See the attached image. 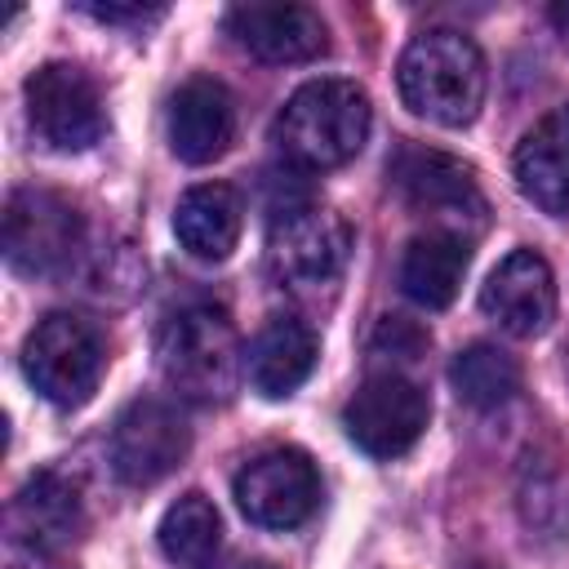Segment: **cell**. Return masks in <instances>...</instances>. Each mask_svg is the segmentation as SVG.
Returning <instances> with one entry per match:
<instances>
[{"label":"cell","mask_w":569,"mask_h":569,"mask_svg":"<svg viewBox=\"0 0 569 569\" xmlns=\"http://www.w3.org/2000/svg\"><path fill=\"white\" fill-rule=\"evenodd\" d=\"M236 502L258 529H298L320 502V476L302 449H267L236 471Z\"/></svg>","instance_id":"8fae6325"},{"label":"cell","mask_w":569,"mask_h":569,"mask_svg":"<svg viewBox=\"0 0 569 569\" xmlns=\"http://www.w3.org/2000/svg\"><path fill=\"white\" fill-rule=\"evenodd\" d=\"M467 262H471V244L462 236H449V231H422L405 244L400 253V289L427 307V311H440L458 298L462 289V276H467Z\"/></svg>","instance_id":"d6986e66"},{"label":"cell","mask_w":569,"mask_h":569,"mask_svg":"<svg viewBox=\"0 0 569 569\" xmlns=\"http://www.w3.org/2000/svg\"><path fill=\"white\" fill-rule=\"evenodd\" d=\"M453 391L458 400H467L471 409H498L520 391V365L516 356H507L493 342H471L453 356L449 365Z\"/></svg>","instance_id":"44dd1931"},{"label":"cell","mask_w":569,"mask_h":569,"mask_svg":"<svg viewBox=\"0 0 569 569\" xmlns=\"http://www.w3.org/2000/svg\"><path fill=\"white\" fill-rule=\"evenodd\" d=\"M236 138V102L227 84L209 76H191L169 98V147L187 164L218 160Z\"/></svg>","instance_id":"9a60e30c"},{"label":"cell","mask_w":569,"mask_h":569,"mask_svg":"<svg viewBox=\"0 0 569 569\" xmlns=\"http://www.w3.org/2000/svg\"><path fill=\"white\" fill-rule=\"evenodd\" d=\"M84 249L80 209L49 187H18L4 200V258L22 276H62Z\"/></svg>","instance_id":"8992f818"},{"label":"cell","mask_w":569,"mask_h":569,"mask_svg":"<svg viewBox=\"0 0 569 569\" xmlns=\"http://www.w3.org/2000/svg\"><path fill=\"white\" fill-rule=\"evenodd\" d=\"M191 449V427L169 400H133L111 427V471L133 485H160Z\"/></svg>","instance_id":"30bf717a"},{"label":"cell","mask_w":569,"mask_h":569,"mask_svg":"<svg viewBox=\"0 0 569 569\" xmlns=\"http://www.w3.org/2000/svg\"><path fill=\"white\" fill-rule=\"evenodd\" d=\"M480 311L516 338H538L556 320V276L547 258L533 249H511L480 284Z\"/></svg>","instance_id":"7c38bea8"},{"label":"cell","mask_w":569,"mask_h":569,"mask_svg":"<svg viewBox=\"0 0 569 569\" xmlns=\"http://www.w3.org/2000/svg\"><path fill=\"white\" fill-rule=\"evenodd\" d=\"M369 93L356 80H307L276 116L280 151L302 169H338L369 138Z\"/></svg>","instance_id":"7a4b0ae2"},{"label":"cell","mask_w":569,"mask_h":569,"mask_svg":"<svg viewBox=\"0 0 569 569\" xmlns=\"http://www.w3.org/2000/svg\"><path fill=\"white\" fill-rule=\"evenodd\" d=\"M427 418H431L427 391L396 369L369 373L342 409V427H347L351 445L365 449L369 458L409 453L418 445V436L427 431Z\"/></svg>","instance_id":"9c48e42d"},{"label":"cell","mask_w":569,"mask_h":569,"mask_svg":"<svg viewBox=\"0 0 569 569\" xmlns=\"http://www.w3.org/2000/svg\"><path fill=\"white\" fill-rule=\"evenodd\" d=\"M27 120L53 151H84L107 129L98 80L76 62H44L27 76Z\"/></svg>","instance_id":"ba28073f"},{"label":"cell","mask_w":569,"mask_h":569,"mask_svg":"<svg viewBox=\"0 0 569 569\" xmlns=\"http://www.w3.org/2000/svg\"><path fill=\"white\" fill-rule=\"evenodd\" d=\"M422 347H427V333H422L418 325L400 320V316H387V320L378 325V333H373V356H387V351H396L400 360H413Z\"/></svg>","instance_id":"7402d4cb"},{"label":"cell","mask_w":569,"mask_h":569,"mask_svg":"<svg viewBox=\"0 0 569 569\" xmlns=\"http://www.w3.org/2000/svg\"><path fill=\"white\" fill-rule=\"evenodd\" d=\"M227 36L258 62H311L329 49V27L311 4H236L227 9Z\"/></svg>","instance_id":"4fadbf2b"},{"label":"cell","mask_w":569,"mask_h":569,"mask_svg":"<svg viewBox=\"0 0 569 569\" xmlns=\"http://www.w3.org/2000/svg\"><path fill=\"white\" fill-rule=\"evenodd\" d=\"M471 569H485V565H471Z\"/></svg>","instance_id":"4316f807"},{"label":"cell","mask_w":569,"mask_h":569,"mask_svg":"<svg viewBox=\"0 0 569 569\" xmlns=\"http://www.w3.org/2000/svg\"><path fill=\"white\" fill-rule=\"evenodd\" d=\"M547 18H551V27H556V36H560V44L569 49V0H556V4L547 9Z\"/></svg>","instance_id":"cb8c5ba5"},{"label":"cell","mask_w":569,"mask_h":569,"mask_svg":"<svg viewBox=\"0 0 569 569\" xmlns=\"http://www.w3.org/2000/svg\"><path fill=\"white\" fill-rule=\"evenodd\" d=\"M351 258V227L342 213L325 204H302L284 218H271L267 267L289 293L329 289Z\"/></svg>","instance_id":"52a82bcc"},{"label":"cell","mask_w":569,"mask_h":569,"mask_svg":"<svg viewBox=\"0 0 569 569\" xmlns=\"http://www.w3.org/2000/svg\"><path fill=\"white\" fill-rule=\"evenodd\" d=\"M9 569H40V565H36V556H31V565H27V560H13Z\"/></svg>","instance_id":"d4e9b609"},{"label":"cell","mask_w":569,"mask_h":569,"mask_svg":"<svg viewBox=\"0 0 569 569\" xmlns=\"http://www.w3.org/2000/svg\"><path fill=\"white\" fill-rule=\"evenodd\" d=\"M391 182L418 218H431V231H449L467 240L471 231L485 227L489 204L476 182V169L449 151L405 142L391 160Z\"/></svg>","instance_id":"5b68a950"},{"label":"cell","mask_w":569,"mask_h":569,"mask_svg":"<svg viewBox=\"0 0 569 569\" xmlns=\"http://www.w3.org/2000/svg\"><path fill=\"white\" fill-rule=\"evenodd\" d=\"M511 173L542 213H569V102L551 107L516 147Z\"/></svg>","instance_id":"e0dca14e"},{"label":"cell","mask_w":569,"mask_h":569,"mask_svg":"<svg viewBox=\"0 0 569 569\" xmlns=\"http://www.w3.org/2000/svg\"><path fill=\"white\" fill-rule=\"evenodd\" d=\"M160 551L178 569H213L218 547H222V520L218 507L204 493H182L164 516H160Z\"/></svg>","instance_id":"ffe728a7"},{"label":"cell","mask_w":569,"mask_h":569,"mask_svg":"<svg viewBox=\"0 0 569 569\" xmlns=\"http://www.w3.org/2000/svg\"><path fill=\"white\" fill-rule=\"evenodd\" d=\"M9 533L31 556H58L84 533V502L80 489L62 471L31 476L9 507Z\"/></svg>","instance_id":"5bb4252c"},{"label":"cell","mask_w":569,"mask_h":569,"mask_svg":"<svg viewBox=\"0 0 569 569\" xmlns=\"http://www.w3.org/2000/svg\"><path fill=\"white\" fill-rule=\"evenodd\" d=\"M396 84L413 116L462 129L485 102V53L471 36L453 27H427L405 44L396 62Z\"/></svg>","instance_id":"6da1fadb"},{"label":"cell","mask_w":569,"mask_h":569,"mask_svg":"<svg viewBox=\"0 0 569 569\" xmlns=\"http://www.w3.org/2000/svg\"><path fill=\"white\" fill-rule=\"evenodd\" d=\"M316 356H320V342L311 325H302L298 316H271L244 351V373L258 396L284 400L311 378Z\"/></svg>","instance_id":"2e32d148"},{"label":"cell","mask_w":569,"mask_h":569,"mask_svg":"<svg viewBox=\"0 0 569 569\" xmlns=\"http://www.w3.org/2000/svg\"><path fill=\"white\" fill-rule=\"evenodd\" d=\"M107 369V347L93 320L76 311H49L22 342V373L27 382L58 409L84 405Z\"/></svg>","instance_id":"277c9868"},{"label":"cell","mask_w":569,"mask_h":569,"mask_svg":"<svg viewBox=\"0 0 569 569\" xmlns=\"http://www.w3.org/2000/svg\"><path fill=\"white\" fill-rule=\"evenodd\" d=\"M249 569H267V565H249Z\"/></svg>","instance_id":"484cf974"},{"label":"cell","mask_w":569,"mask_h":569,"mask_svg":"<svg viewBox=\"0 0 569 569\" xmlns=\"http://www.w3.org/2000/svg\"><path fill=\"white\" fill-rule=\"evenodd\" d=\"M80 13H89V18H98V22H129V27H142V22H156V18H164V9L160 4H93V0H84L80 4Z\"/></svg>","instance_id":"603a6c76"},{"label":"cell","mask_w":569,"mask_h":569,"mask_svg":"<svg viewBox=\"0 0 569 569\" xmlns=\"http://www.w3.org/2000/svg\"><path fill=\"white\" fill-rule=\"evenodd\" d=\"M156 365H160V378L182 400H200V405L227 400L244 369L240 333L222 307H209V302L178 307L160 325Z\"/></svg>","instance_id":"3957f363"},{"label":"cell","mask_w":569,"mask_h":569,"mask_svg":"<svg viewBox=\"0 0 569 569\" xmlns=\"http://www.w3.org/2000/svg\"><path fill=\"white\" fill-rule=\"evenodd\" d=\"M240 227H244V204H240L236 187H227V182L187 187L173 209V236L200 262L231 258V249L240 244Z\"/></svg>","instance_id":"ac0fdd59"}]
</instances>
